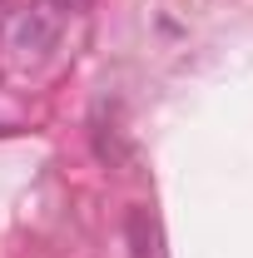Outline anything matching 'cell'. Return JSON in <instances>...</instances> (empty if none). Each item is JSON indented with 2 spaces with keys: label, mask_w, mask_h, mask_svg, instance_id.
<instances>
[{
  "label": "cell",
  "mask_w": 253,
  "mask_h": 258,
  "mask_svg": "<svg viewBox=\"0 0 253 258\" xmlns=\"http://www.w3.org/2000/svg\"><path fill=\"white\" fill-rule=\"evenodd\" d=\"M60 15L55 10H45V5H35V10H20L15 20H10V30H5V50L15 55L20 64H40L55 55V45H60Z\"/></svg>",
  "instance_id": "6da1fadb"
},
{
  "label": "cell",
  "mask_w": 253,
  "mask_h": 258,
  "mask_svg": "<svg viewBox=\"0 0 253 258\" xmlns=\"http://www.w3.org/2000/svg\"><path fill=\"white\" fill-rule=\"evenodd\" d=\"M129 248H134V258H164V238H159L154 214H144V209L129 214Z\"/></svg>",
  "instance_id": "7a4b0ae2"
}]
</instances>
